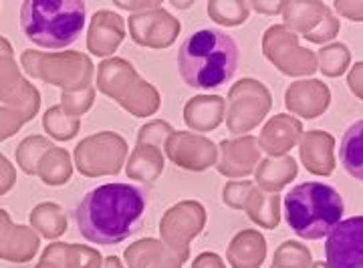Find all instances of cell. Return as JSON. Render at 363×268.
Returning <instances> with one entry per match:
<instances>
[{
	"mask_svg": "<svg viewBox=\"0 0 363 268\" xmlns=\"http://www.w3.org/2000/svg\"><path fill=\"white\" fill-rule=\"evenodd\" d=\"M145 191L131 184H104L87 191L77 210L79 234L93 244L113 246L142 228Z\"/></svg>",
	"mask_w": 363,
	"mask_h": 268,
	"instance_id": "obj_1",
	"label": "cell"
},
{
	"mask_svg": "<svg viewBox=\"0 0 363 268\" xmlns=\"http://www.w3.org/2000/svg\"><path fill=\"white\" fill-rule=\"evenodd\" d=\"M238 59V45L230 35L200 28L178 49V73L188 87L218 89L234 77Z\"/></svg>",
	"mask_w": 363,
	"mask_h": 268,
	"instance_id": "obj_2",
	"label": "cell"
},
{
	"mask_svg": "<svg viewBox=\"0 0 363 268\" xmlns=\"http://www.w3.org/2000/svg\"><path fill=\"white\" fill-rule=\"evenodd\" d=\"M85 16L87 6L83 0H26L21 6L26 38L52 52L77 43L85 28Z\"/></svg>",
	"mask_w": 363,
	"mask_h": 268,
	"instance_id": "obj_3",
	"label": "cell"
},
{
	"mask_svg": "<svg viewBox=\"0 0 363 268\" xmlns=\"http://www.w3.org/2000/svg\"><path fill=\"white\" fill-rule=\"evenodd\" d=\"M285 220L303 240H321L343 220L345 202L333 186L303 182L285 196Z\"/></svg>",
	"mask_w": 363,
	"mask_h": 268,
	"instance_id": "obj_4",
	"label": "cell"
},
{
	"mask_svg": "<svg viewBox=\"0 0 363 268\" xmlns=\"http://www.w3.org/2000/svg\"><path fill=\"white\" fill-rule=\"evenodd\" d=\"M97 89L119 103L133 117H152L160 111V91L147 83L135 67L121 57H109L97 67Z\"/></svg>",
	"mask_w": 363,
	"mask_h": 268,
	"instance_id": "obj_5",
	"label": "cell"
},
{
	"mask_svg": "<svg viewBox=\"0 0 363 268\" xmlns=\"http://www.w3.org/2000/svg\"><path fill=\"white\" fill-rule=\"evenodd\" d=\"M28 75L49 85L61 87L63 93H77L93 85L95 65L85 52L79 51H26L23 57Z\"/></svg>",
	"mask_w": 363,
	"mask_h": 268,
	"instance_id": "obj_6",
	"label": "cell"
},
{
	"mask_svg": "<svg viewBox=\"0 0 363 268\" xmlns=\"http://www.w3.org/2000/svg\"><path fill=\"white\" fill-rule=\"evenodd\" d=\"M272 95L264 83L259 79L245 77L236 81L226 103V128L233 135H248L252 129H257L264 121V117L271 113Z\"/></svg>",
	"mask_w": 363,
	"mask_h": 268,
	"instance_id": "obj_7",
	"label": "cell"
},
{
	"mask_svg": "<svg viewBox=\"0 0 363 268\" xmlns=\"http://www.w3.org/2000/svg\"><path fill=\"white\" fill-rule=\"evenodd\" d=\"M130 145L117 131H99L75 145L73 164L85 178L117 176L128 160Z\"/></svg>",
	"mask_w": 363,
	"mask_h": 268,
	"instance_id": "obj_8",
	"label": "cell"
},
{
	"mask_svg": "<svg viewBox=\"0 0 363 268\" xmlns=\"http://www.w3.org/2000/svg\"><path fill=\"white\" fill-rule=\"evenodd\" d=\"M262 55L286 77H307L317 73V55L303 47L298 37L285 25H272L262 35Z\"/></svg>",
	"mask_w": 363,
	"mask_h": 268,
	"instance_id": "obj_9",
	"label": "cell"
},
{
	"mask_svg": "<svg viewBox=\"0 0 363 268\" xmlns=\"http://www.w3.org/2000/svg\"><path fill=\"white\" fill-rule=\"evenodd\" d=\"M285 26L313 45H327L339 35L341 23L321 0H283Z\"/></svg>",
	"mask_w": 363,
	"mask_h": 268,
	"instance_id": "obj_10",
	"label": "cell"
},
{
	"mask_svg": "<svg viewBox=\"0 0 363 268\" xmlns=\"http://www.w3.org/2000/svg\"><path fill=\"white\" fill-rule=\"evenodd\" d=\"M206 208L198 200H182L160 220V238L182 264L190 258V242L206 226Z\"/></svg>",
	"mask_w": 363,
	"mask_h": 268,
	"instance_id": "obj_11",
	"label": "cell"
},
{
	"mask_svg": "<svg viewBox=\"0 0 363 268\" xmlns=\"http://www.w3.org/2000/svg\"><path fill=\"white\" fill-rule=\"evenodd\" d=\"M131 40L145 49H168L180 37L182 25L180 21L168 13L164 6L150 9L143 13L130 14L128 18Z\"/></svg>",
	"mask_w": 363,
	"mask_h": 268,
	"instance_id": "obj_12",
	"label": "cell"
},
{
	"mask_svg": "<svg viewBox=\"0 0 363 268\" xmlns=\"http://www.w3.org/2000/svg\"><path fill=\"white\" fill-rule=\"evenodd\" d=\"M164 152L169 162L186 172H206L216 166L218 147L206 135L192 131H172L164 143Z\"/></svg>",
	"mask_w": 363,
	"mask_h": 268,
	"instance_id": "obj_13",
	"label": "cell"
},
{
	"mask_svg": "<svg viewBox=\"0 0 363 268\" xmlns=\"http://www.w3.org/2000/svg\"><path fill=\"white\" fill-rule=\"evenodd\" d=\"M325 268H363V218L341 220L327 234Z\"/></svg>",
	"mask_w": 363,
	"mask_h": 268,
	"instance_id": "obj_14",
	"label": "cell"
},
{
	"mask_svg": "<svg viewBox=\"0 0 363 268\" xmlns=\"http://www.w3.org/2000/svg\"><path fill=\"white\" fill-rule=\"evenodd\" d=\"M216 169L233 179L248 178L255 174L260 162V150L255 135H242L236 140H222L218 145Z\"/></svg>",
	"mask_w": 363,
	"mask_h": 268,
	"instance_id": "obj_15",
	"label": "cell"
},
{
	"mask_svg": "<svg viewBox=\"0 0 363 268\" xmlns=\"http://www.w3.org/2000/svg\"><path fill=\"white\" fill-rule=\"evenodd\" d=\"M285 105L289 115L303 119H317L331 105V89L319 79L293 81L285 93Z\"/></svg>",
	"mask_w": 363,
	"mask_h": 268,
	"instance_id": "obj_16",
	"label": "cell"
},
{
	"mask_svg": "<svg viewBox=\"0 0 363 268\" xmlns=\"http://www.w3.org/2000/svg\"><path fill=\"white\" fill-rule=\"evenodd\" d=\"M125 21L113 11H95L87 30V51L93 57L109 59L125 38Z\"/></svg>",
	"mask_w": 363,
	"mask_h": 268,
	"instance_id": "obj_17",
	"label": "cell"
},
{
	"mask_svg": "<svg viewBox=\"0 0 363 268\" xmlns=\"http://www.w3.org/2000/svg\"><path fill=\"white\" fill-rule=\"evenodd\" d=\"M298 160L313 176L327 178L335 172V138L321 129L303 131L298 141Z\"/></svg>",
	"mask_w": 363,
	"mask_h": 268,
	"instance_id": "obj_18",
	"label": "cell"
},
{
	"mask_svg": "<svg viewBox=\"0 0 363 268\" xmlns=\"http://www.w3.org/2000/svg\"><path fill=\"white\" fill-rule=\"evenodd\" d=\"M301 135H303V123L297 117L279 113L262 125L257 143L260 152H264L269 157H281L298 145Z\"/></svg>",
	"mask_w": 363,
	"mask_h": 268,
	"instance_id": "obj_19",
	"label": "cell"
},
{
	"mask_svg": "<svg viewBox=\"0 0 363 268\" xmlns=\"http://www.w3.org/2000/svg\"><path fill=\"white\" fill-rule=\"evenodd\" d=\"M226 99L220 95H196L184 105V121L192 133H208L222 125Z\"/></svg>",
	"mask_w": 363,
	"mask_h": 268,
	"instance_id": "obj_20",
	"label": "cell"
},
{
	"mask_svg": "<svg viewBox=\"0 0 363 268\" xmlns=\"http://www.w3.org/2000/svg\"><path fill=\"white\" fill-rule=\"evenodd\" d=\"M267 258V238L260 230H240L226 248V260L233 268H260Z\"/></svg>",
	"mask_w": 363,
	"mask_h": 268,
	"instance_id": "obj_21",
	"label": "cell"
},
{
	"mask_svg": "<svg viewBox=\"0 0 363 268\" xmlns=\"http://www.w3.org/2000/svg\"><path fill=\"white\" fill-rule=\"evenodd\" d=\"M128 268H184L166 244L156 238H142L123 252Z\"/></svg>",
	"mask_w": 363,
	"mask_h": 268,
	"instance_id": "obj_22",
	"label": "cell"
},
{
	"mask_svg": "<svg viewBox=\"0 0 363 268\" xmlns=\"http://www.w3.org/2000/svg\"><path fill=\"white\" fill-rule=\"evenodd\" d=\"M40 260H47L55 268H101L104 264V256L97 248L67 242L49 244Z\"/></svg>",
	"mask_w": 363,
	"mask_h": 268,
	"instance_id": "obj_23",
	"label": "cell"
},
{
	"mask_svg": "<svg viewBox=\"0 0 363 268\" xmlns=\"http://www.w3.org/2000/svg\"><path fill=\"white\" fill-rule=\"evenodd\" d=\"M298 176V164L291 155L264 157L255 169V186L267 194H279Z\"/></svg>",
	"mask_w": 363,
	"mask_h": 268,
	"instance_id": "obj_24",
	"label": "cell"
},
{
	"mask_svg": "<svg viewBox=\"0 0 363 268\" xmlns=\"http://www.w3.org/2000/svg\"><path fill=\"white\" fill-rule=\"evenodd\" d=\"M166 166L164 150L150 143H138L131 155L125 160V174L128 178L143 184H154L162 176Z\"/></svg>",
	"mask_w": 363,
	"mask_h": 268,
	"instance_id": "obj_25",
	"label": "cell"
},
{
	"mask_svg": "<svg viewBox=\"0 0 363 268\" xmlns=\"http://www.w3.org/2000/svg\"><path fill=\"white\" fill-rule=\"evenodd\" d=\"M242 210L260 228L274 230L281 224V196L279 194H267L255 188L248 194Z\"/></svg>",
	"mask_w": 363,
	"mask_h": 268,
	"instance_id": "obj_26",
	"label": "cell"
},
{
	"mask_svg": "<svg viewBox=\"0 0 363 268\" xmlns=\"http://www.w3.org/2000/svg\"><path fill=\"white\" fill-rule=\"evenodd\" d=\"M35 174L47 186H52V188L65 186L69 184V179L73 178V157L63 147L52 145L51 150H47L40 155Z\"/></svg>",
	"mask_w": 363,
	"mask_h": 268,
	"instance_id": "obj_27",
	"label": "cell"
},
{
	"mask_svg": "<svg viewBox=\"0 0 363 268\" xmlns=\"http://www.w3.org/2000/svg\"><path fill=\"white\" fill-rule=\"evenodd\" d=\"M30 224L33 228L39 230L40 236L47 240H59L67 232V212L63 206L57 202H43L35 206L33 214H30Z\"/></svg>",
	"mask_w": 363,
	"mask_h": 268,
	"instance_id": "obj_28",
	"label": "cell"
},
{
	"mask_svg": "<svg viewBox=\"0 0 363 268\" xmlns=\"http://www.w3.org/2000/svg\"><path fill=\"white\" fill-rule=\"evenodd\" d=\"M341 162L351 178L363 179V121L357 119L341 140Z\"/></svg>",
	"mask_w": 363,
	"mask_h": 268,
	"instance_id": "obj_29",
	"label": "cell"
},
{
	"mask_svg": "<svg viewBox=\"0 0 363 268\" xmlns=\"http://www.w3.org/2000/svg\"><path fill=\"white\" fill-rule=\"evenodd\" d=\"M208 16L220 26L245 25L250 16L248 0H210Z\"/></svg>",
	"mask_w": 363,
	"mask_h": 268,
	"instance_id": "obj_30",
	"label": "cell"
},
{
	"mask_svg": "<svg viewBox=\"0 0 363 268\" xmlns=\"http://www.w3.org/2000/svg\"><path fill=\"white\" fill-rule=\"evenodd\" d=\"M317 55V71H321L325 77H341L351 65V51L343 43H331L319 49Z\"/></svg>",
	"mask_w": 363,
	"mask_h": 268,
	"instance_id": "obj_31",
	"label": "cell"
},
{
	"mask_svg": "<svg viewBox=\"0 0 363 268\" xmlns=\"http://www.w3.org/2000/svg\"><path fill=\"white\" fill-rule=\"evenodd\" d=\"M43 125L55 141H69L81 131V117H71L59 105H52L43 117Z\"/></svg>",
	"mask_w": 363,
	"mask_h": 268,
	"instance_id": "obj_32",
	"label": "cell"
},
{
	"mask_svg": "<svg viewBox=\"0 0 363 268\" xmlns=\"http://www.w3.org/2000/svg\"><path fill=\"white\" fill-rule=\"evenodd\" d=\"M311 264L313 255L305 244L297 240H285L274 250L271 268H311Z\"/></svg>",
	"mask_w": 363,
	"mask_h": 268,
	"instance_id": "obj_33",
	"label": "cell"
},
{
	"mask_svg": "<svg viewBox=\"0 0 363 268\" xmlns=\"http://www.w3.org/2000/svg\"><path fill=\"white\" fill-rule=\"evenodd\" d=\"M51 147L52 143L47 140V138H40V135L26 138V140L18 145V150H16V160H18V164L23 166V169H25L26 174H35L40 155L47 152V150H51Z\"/></svg>",
	"mask_w": 363,
	"mask_h": 268,
	"instance_id": "obj_34",
	"label": "cell"
},
{
	"mask_svg": "<svg viewBox=\"0 0 363 268\" xmlns=\"http://www.w3.org/2000/svg\"><path fill=\"white\" fill-rule=\"evenodd\" d=\"M95 103V87L91 85L87 89H81L77 93H61V109L71 117H81L89 111Z\"/></svg>",
	"mask_w": 363,
	"mask_h": 268,
	"instance_id": "obj_35",
	"label": "cell"
},
{
	"mask_svg": "<svg viewBox=\"0 0 363 268\" xmlns=\"http://www.w3.org/2000/svg\"><path fill=\"white\" fill-rule=\"evenodd\" d=\"M255 182L250 179H230L224 190H222V202L233 208V210H242V206L247 202L248 194L255 190Z\"/></svg>",
	"mask_w": 363,
	"mask_h": 268,
	"instance_id": "obj_36",
	"label": "cell"
},
{
	"mask_svg": "<svg viewBox=\"0 0 363 268\" xmlns=\"http://www.w3.org/2000/svg\"><path fill=\"white\" fill-rule=\"evenodd\" d=\"M172 131H174L172 123L164 121V119H152V121L143 123L138 131V143H150V145H157L164 150V143Z\"/></svg>",
	"mask_w": 363,
	"mask_h": 268,
	"instance_id": "obj_37",
	"label": "cell"
},
{
	"mask_svg": "<svg viewBox=\"0 0 363 268\" xmlns=\"http://www.w3.org/2000/svg\"><path fill=\"white\" fill-rule=\"evenodd\" d=\"M333 9L339 16H345L351 23H362L363 21V2L362 0H335Z\"/></svg>",
	"mask_w": 363,
	"mask_h": 268,
	"instance_id": "obj_38",
	"label": "cell"
},
{
	"mask_svg": "<svg viewBox=\"0 0 363 268\" xmlns=\"http://www.w3.org/2000/svg\"><path fill=\"white\" fill-rule=\"evenodd\" d=\"M117 9L121 11H128L131 14L143 13V11H150V9H157V6H164L162 0H113Z\"/></svg>",
	"mask_w": 363,
	"mask_h": 268,
	"instance_id": "obj_39",
	"label": "cell"
},
{
	"mask_svg": "<svg viewBox=\"0 0 363 268\" xmlns=\"http://www.w3.org/2000/svg\"><path fill=\"white\" fill-rule=\"evenodd\" d=\"M248 9L255 13L267 14V16H277L283 11V0H250Z\"/></svg>",
	"mask_w": 363,
	"mask_h": 268,
	"instance_id": "obj_40",
	"label": "cell"
},
{
	"mask_svg": "<svg viewBox=\"0 0 363 268\" xmlns=\"http://www.w3.org/2000/svg\"><path fill=\"white\" fill-rule=\"evenodd\" d=\"M363 63L359 61V63H355L353 67H351L350 75H347V85H350L351 93L362 101L363 99Z\"/></svg>",
	"mask_w": 363,
	"mask_h": 268,
	"instance_id": "obj_41",
	"label": "cell"
},
{
	"mask_svg": "<svg viewBox=\"0 0 363 268\" xmlns=\"http://www.w3.org/2000/svg\"><path fill=\"white\" fill-rule=\"evenodd\" d=\"M192 268H226V264L216 252H202L194 258Z\"/></svg>",
	"mask_w": 363,
	"mask_h": 268,
	"instance_id": "obj_42",
	"label": "cell"
},
{
	"mask_svg": "<svg viewBox=\"0 0 363 268\" xmlns=\"http://www.w3.org/2000/svg\"><path fill=\"white\" fill-rule=\"evenodd\" d=\"M101 268H125V267H123L121 258H117V256H105Z\"/></svg>",
	"mask_w": 363,
	"mask_h": 268,
	"instance_id": "obj_43",
	"label": "cell"
},
{
	"mask_svg": "<svg viewBox=\"0 0 363 268\" xmlns=\"http://www.w3.org/2000/svg\"><path fill=\"white\" fill-rule=\"evenodd\" d=\"M169 4H172L174 9H190V6H192L194 2H178V0H172Z\"/></svg>",
	"mask_w": 363,
	"mask_h": 268,
	"instance_id": "obj_44",
	"label": "cell"
},
{
	"mask_svg": "<svg viewBox=\"0 0 363 268\" xmlns=\"http://www.w3.org/2000/svg\"><path fill=\"white\" fill-rule=\"evenodd\" d=\"M35 268H55V267H52V264H49L47 260H40L39 264H37V267H35Z\"/></svg>",
	"mask_w": 363,
	"mask_h": 268,
	"instance_id": "obj_45",
	"label": "cell"
}]
</instances>
